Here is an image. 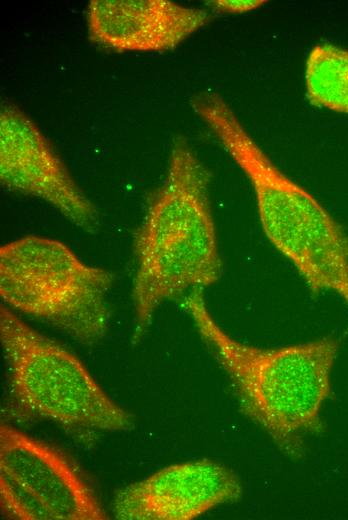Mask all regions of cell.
<instances>
[{"mask_svg": "<svg viewBox=\"0 0 348 520\" xmlns=\"http://www.w3.org/2000/svg\"><path fill=\"white\" fill-rule=\"evenodd\" d=\"M184 307L227 374L240 411L291 458L304 438L323 429L321 408L331 395L340 341L332 336L281 347H258L230 336L210 313L203 290L184 296Z\"/></svg>", "mask_w": 348, "mask_h": 520, "instance_id": "cell-1", "label": "cell"}, {"mask_svg": "<svg viewBox=\"0 0 348 520\" xmlns=\"http://www.w3.org/2000/svg\"><path fill=\"white\" fill-rule=\"evenodd\" d=\"M210 179L188 142L177 139L165 179L135 237V338L144 333L162 303L204 290L222 276Z\"/></svg>", "mask_w": 348, "mask_h": 520, "instance_id": "cell-2", "label": "cell"}, {"mask_svg": "<svg viewBox=\"0 0 348 520\" xmlns=\"http://www.w3.org/2000/svg\"><path fill=\"white\" fill-rule=\"evenodd\" d=\"M191 105L250 181L262 230L291 263L312 295L332 292L348 307V233L258 146L216 92Z\"/></svg>", "mask_w": 348, "mask_h": 520, "instance_id": "cell-3", "label": "cell"}, {"mask_svg": "<svg viewBox=\"0 0 348 520\" xmlns=\"http://www.w3.org/2000/svg\"><path fill=\"white\" fill-rule=\"evenodd\" d=\"M0 342L8 368L5 416L47 420L70 431L129 430L133 416L69 350L0 306Z\"/></svg>", "mask_w": 348, "mask_h": 520, "instance_id": "cell-4", "label": "cell"}, {"mask_svg": "<svg viewBox=\"0 0 348 520\" xmlns=\"http://www.w3.org/2000/svg\"><path fill=\"white\" fill-rule=\"evenodd\" d=\"M114 275L82 261L67 245L29 235L0 248V296L13 311L37 318L85 345L106 334Z\"/></svg>", "mask_w": 348, "mask_h": 520, "instance_id": "cell-5", "label": "cell"}, {"mask_svg": "<svg viewBox=\"0 0 348 520\" xmlns=\"http://www.w3.org/2000/svg\"><path fill=\"white\" fill-rule=\"evenodd\" d=\"M0 507L14 520H106L94 489L65 454L0 425Z\"/></svg>", "mask_w": 348, "mask_h": 520, "instance_id": "cell-6", "label": "cell"}, {"mask_svg": "<svg viewBox=\"0 0 348 520\" xmlns=\"http://www.w3.org/2000/svg\"><path fill=\"white\" fill-rule=\"evenodd\" d=\"M0 180L49 203L85 231L98 223L94 204L35 123L14 104H4L0 113Z\"/></svg>", "mask_w": 348, "mask_h": 520, "instance_id": "cell-7", "label": "cell"}, {"mask_svg": "<svg viewBox=\"0 0 348 520\" xmlns=\"http://www.w3.org/2000/svg\"><path fill=\"white\" fill-rule=\"evenodd\" d=\"M234 471L210 459L166 466L120 489L113 500L119 520H192L242 497Z\"/></svg>", "mask_w": 348, "mask_h": 520, "instance_id": "cell-8", "label": "cell"}, {"mask_svg": "<svg viewBox=\"0 0 348 520\" xmlns=\"http://www.w3.org/2000/svg\"><path fill=\"white\" fill-rule=\"evenodd\" d=\"M209 20L169 0H92L87 9L90 39L120 52L172 50Z\"/></svg>", "mask_w": 348, "mask_h": 520, "instance_id": "cell-9", "label": "cell"}, {"mask_svg": "<svg viewBox=\"0 0 348 520\" xmlns=\"http://www.w3.org/2000/svg\"><path fill=\"white\" fill-rule=\"evenodd\" d=\"M305 83L312 105L348 113V50L329 43L315 45L306 60Z\"/></svg>", "mask_w": 348, "mask_h": 520, "instance_id": "cell-10", "label": "cell"}, {"mask_svg": "<svg viewBox=\"0 0 348 520\" xmlns=\"http://www.w3.org/2000/svg\"><path fill=\"white\" fill-rule=\"evenodd\" d=\"M266 2L264 0H216L207 3L220 12L244 13L254 10Z\"/></svg>", "mask_w": 348, "mask_h": 520, "instance_id": "cell-11", "label": "cell"}]
</instances>
